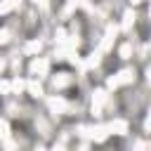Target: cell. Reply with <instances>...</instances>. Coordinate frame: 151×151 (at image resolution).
Wrapping results in <instances>:
<instances>
[{"instance_id":"1","label":"cell","mask_w":151,"mask_h":151,"mask_svg":"<svg viewBox=\"0 0 151 151\" xmlns=\"http://www.w3.org/2000/svg\"><path fill=\"white\" fill-rule=\"evenodd\" d=\"M125 127H127V125H125L123 120H116V123H111V125H109V130H113V132H118V134H123V132H125Z\"/></svg>"},{"instance_id":"2","label":"cell","mask_w":151,"mask_h":151,"mask_svg":"<svg viewBox=\"0 0 151 151\" xmlns=\"http://www.w3.org/2000/svg\"><path fill=\"white\" fill-rule=\"evenodd\" d=\"M14 5H17V0H7V2H2V5H0V12H7V9H9V7H14Z\"/></svg>"}]
</instances>
